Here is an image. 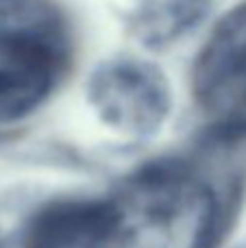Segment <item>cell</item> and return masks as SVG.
Listing matches in <instances>:
<instances>
[{"mask_svg":"<svg viewBox=\"0 0 246 248\" xmlns=\"http://www.w3.org/2000/svg\"><path fill=\"white\" fill-rule=\"evenodd\" d=\"M216 224V194L199 172L153 163L105 201L100 248H209Z\"/></svg>","mask_w":246,"mask_h":248,"instance_id":"obj_1","label":"cell"},{"mask_svg":"<svg viewBox=\"0 0 246 248\" xmlns=\"http://www.w3.org/2000/svg\"><path fill=\"white\" fill-rule=\"evenodd\" d=\"M68 57V24L52 0H0V122L31 116Z\"/></svg>","mask_w":246,"mask_h":248,"instance_id":"obj_2","label":"cell"},{"mask_svg":"<svg viewBox=\"0 0 246 248\" xmlns=\"http://www.w3.org/2000/svg\"><path fill=\"white\" fill-rule=\"evenodd\" d=\"M192 94L225 135L246 133V2L218 20L196 55Z\"/></svg>","mask_w":246,"mask_h":248,"instance_id":"obj_3","label":"cell"},{"mask_svg":"<svg viewBox=\"0 0 246 248\" xmlns=\"http://www.w3.org/2000/svg\"><path fill=\"white\" fill-rule=\"evenodd\" d=\"M87 100L109 128L133 137L159 131L172 105L164 72L135 57L100 63L87 81Z\"/></svg>","mask_w":246,"mask_h":248,"instance_id":"obj_4","label":"cell"},{"mask_svg":"<svg viewBox=\"0 0 246 248\" xmlns=\"http://www.w3.org/2000/svg\"><path fill=\"white\" fill-rule=\"evenodd\" d=\"M105 201H59L35 214L24 248H100Z\"/></svg>","mask_w":246,"mask_h":248,"instance_id":"obj_5","label":"cell"},{"mask_svg":"<svg viewBox=\"0 0 246 248\" xmlns=\"http://www.w3.org/2000/svg\"><path fill=\"white\" fill-rule=\"evenodd\" d=\"M209 0H139L133 29L146 44H168L194 29L207 11Z\"/></svg>","mask_w":246,"mask_h":248,"instance_id":"obj_6","label":"cell"}]
</instances>
